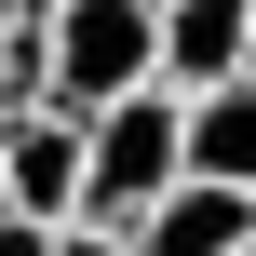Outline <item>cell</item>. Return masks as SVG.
I'll return each mask as SVG.
<instances>
[{
    "label": "cell",
    "instance_id": "52a82bcc",
    "mask_svg": "<svg viewBox=\"0 0 256 256\" xmlns=\"http://www.w3.org/2000/svg\"><path fill=\"white\" fill-rule=\"evenodd\" d=\"M54 256H135V243H122V230H81V216H68V230H54Z\"/></svg>",
    "mask_w": 256,
    "mask_h": 256
},
{
    "label": "cell",
    "instance_id": "277c9868",
    "mask_svg": "<svg viewBox=\"0 0 256 256\" xmlns=\"http://www.w3.org/2000/svg\"><path fill=\"white\" fill-rule=\"evenodd\" d=\"M256 68V0H162V94H216Z\"/></svg>",
    "mask_w": 256,
    "mask_h": 256
},
{
    "label": "cell",
    "instance_id": "5b68a950",
    "mask_svg": "<svg viewBox=\"0 0 256 256\" xmlns=\"http://www.w3.org/2000/svg\"><path fill=\"white\" fill-rule=\"evenodd\" d=\"M256 243V189H216V176H176L162 216H135V256H243Z\"/></svg>",
    "mask_w": 256,
    "mask_h": 256
},
{
    "label": "cell",
    "instance_id": "4fadbf2b",
    "mask_svg": "<svg viewBox=\"0 0 256 256\" xmlns=\"http://www.w3.org/2000/svg\"><path fill=\"white\" fill-rule=\"evenodd\" d=\"M243 256H256V243H243Z\"/></svg>",
    "mask_w": 256,
    "mask_h": 256
},
{
    "label": "cell",
    "instance_id": "7a4b0ae2",
    "mask_svg": "<svg viewBox=\"0 0 256 256\" xmlns=\"http://www.w3.org/2000/svg\"><path fill=\"white\" fill-rule=\"evenodd\" d=\"M162 94V0H68L54 14V108H122Z\"/></svg>",
    "mask_w": 256,
    "mask_h": 256
},
{
    "label": "cell",
    "instance_id": "9c48e42d",
    "mask_svg": "<svg viewBox=\"0 0 256 256\" xmlns=\"http://www.w3.org/2000/svg\"><path fill=\"white\" fill-rule=\"evenodd\" d=\"M14 27H27V0H0V40H14Z\"/></svg>",
    "mask_w": 256,
    "mask_h": 256
},
{
    "label": "cell",
    "instance_id": "30bf717a",
    "mask_svg": "<svg viewBox=\"0 0 256 256\" xmlns=\"http://www.w3.org/2000/svg\"><path fill=\"white\" fill-rule=\"evenodd\" d=\"M0 135H14V94H0Z\"/></svg>",
    "mask_w": 256,
    "mask_h": 256
},
{
    "label": "cell",
    "instance_id": "8fae6325",
    "mask_svg": "<svg viewBox=\"0 0 256 256\" xmlns=\"http://www.w3.org/2000/svg\"><path fill=\"white\" fill-rule=\"evenodd\" d=\"M27 14H68V0H27Z\"/></svg>",
    "mask_w": 256,
    "mask_h": 256
},
{
    "label": "cell",
    "instance_id": "8992f818",
    "mask_svg": "<svg viewBox=\"0 0 256 256\" xmlns=\"http://www.w3.org/2000/svg\"><path fill=\"white\" fill-rule=\"evenodd\" d=\"M176 108H189V176L256 189V68H243V81H216V94H176Z\"/></svg>",
    "mask_w": 256,
    "mask_h": 256
},
{
    "label": "cell",
    "instance_id": "3957f363",
    "mask_svg": "<svg viewBox=\"0 0 256 256\" xmlns=\"http://www.w3.org/2000/svg\"><path fill=\"white\" fill-rule=\"evenodd\" d=\"M81 148H94L81 108H14V135H0V202L40 216V230H68V216H81Z\"/></svg>",
    "mask_w": 256,
    "mask_h": 256
},
{
    "label": "cell",
    "instance_id": "ba28073f",
    "mask_svg": "<svg viewBox=\"0 0 256 256\" xmlns=\"http://www.w3.org/2000/svg\"><path fill=\"white\" fill-rule=\"evenodd\" d=\"M0 256H54V230L40 216H0Z\"/></svg>",
    "mask_w": 256,
    "mask_h": 256
},
{
    "label": "cell",
    "instance_id": "6da1fadb",
    "mask_svg": "<svg viewBox=\"0 0 256 256\" xmlns=\"http://www.w3.org/2000/svg\"><path fill=\"white\" fill-rule=\"evenodd\" d=\"M176 176H189V108H176V94L94 108V148H81V230H122V243H135V216H162Z\"/></svg>",
    "mask_w": 256,
    "mask_h": 256
},
{
    "label": "cell",
    "instance_id": "7c38bea8",
    "mask_svg": "<svg viewBox=\"0 0 256 256\" xmlns=\"http://www.w3.org/2000/svg\"><path fill=\"white\" fill-rule=\"evenodd\" d=\"M0 216H14V202H0Z\"/></svg>",
    "mask_w": 256,
    "mask_h": 256
}]
</instances>
